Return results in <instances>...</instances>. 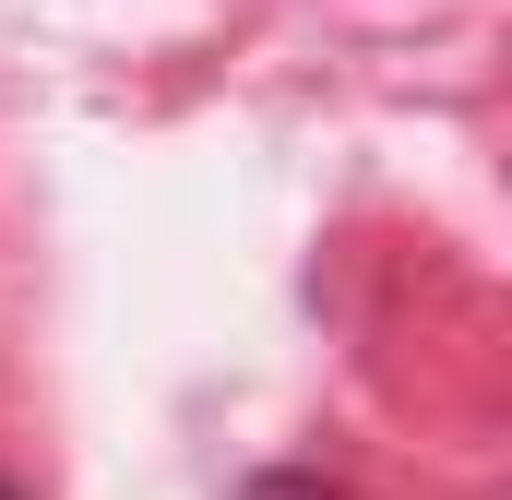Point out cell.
<instances>
[{
  "instance_id": "1",
  "label": "cell",
  "mask_w": 512,
  "mask_h": 500,
  "mask_svg": "<svg viewBox=\"0 0 512 500\" xmlns=\"http://www.w3.org/2000/svg\"><path fill=\"white\" fill-rule=\"evenodd\" d=\"M239 500H334V489H322V477H251Z\"/></svg>"
},
{
  "instance_id": "2",
  "label": "cell",
  "mask_w": 512,
  "mask_h": 500,
  "mask_svg": "<svg viewBox=\"0 0 512 500\" xmlns=\"http://www.w3.org/2000/svg\"><path fill=\"white\" fill-rule=\"evenodd\" d=\"M0 500H12V489H0Z\"/></svg>"
}]
</instances>
